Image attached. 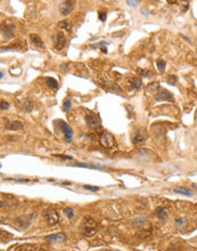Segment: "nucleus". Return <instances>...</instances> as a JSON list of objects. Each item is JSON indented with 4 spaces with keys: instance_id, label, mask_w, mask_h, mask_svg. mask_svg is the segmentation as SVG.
<instances>
[{
    "instance_id": "e433bc0d",
    "label": "nucleus",
    "mask_w": 197,
    "mask_h": 251,
    "mask_svg": "<svg viewBox=\"0 0 197 251\" xmlns=\"http://www.w3.org/2000/svg\"><path fill=\"white\" fill-rule=\"evenodd\" d=\"M106 251H117V250H106Z\"/></svg>"
},
{
    "instance_id": "f8f14e48",
    "label": "nucleus",
    "mask_w": 197,
    "mask_h": 251,
    "mask_svg": "<svg viewBox=\"0 0 197 251\" xmlns=\"http://www.w3.org/2000/svg\"><path fill=\"white\" fill-rule=\"evenodd\" d=\"M30 40H31L32 45H34L36 47H45V45H43V41L41 40V38L38 34H31L30 36Z\"/></svg>"
},
{
    "instance_id": "a211bd4d",
    "label": "nucleus",
    "mask_w": 197,
    "mask_h": 251,
    "mask_svg": "<svg viewBox=\"0 0 197 251\" xmlns=\"http://www.w3.org/2000/svg\"><path fill=\"white\" fill-rule=\"evenodd\" d=\"M141 80L139 78H132V81H131V85H130V89H137L141 86Z\"/></svg>"
},
{
    "instance_id": "7ed1b4c3",
    "label": "nucleus",
    "mask_w": 197,
    "mask_h": 251,
    "mask_svg": "<svg viewBox=\"0 0 197 251\" xmlns=\"http://www.w3.org/2000/svg\"><path fill=\"white\" fill-rule=\"evenodd\" d=\"M15 30H16V27H15L14 24H9L7 22H4L2 25H1V34L7 40L13 38L14 34H15Z\"/></svg>"
},
{
    "instance_id": "2f4dec72",
    "label": "nucleus",
    "mask_w": 197,
    "mask_h": 251,
    "mask_svg": "<svg viewBox=\"0 0 197 251\" xmlns=\"http://www.w3.org/2000/svg\"><path fill=\"white\" fill-rule=\"evenodd\" d=\"M103 45H107V42H105V41H102V42H99V44H95V45H90V48H98V47H100V46Z\"/></svg>"
},
{
    "instance_id": "dca6fc26",
    "label": "nucleus",
    "mask_w": 197,
    "mask_h": 251,
    "mask_svg": "<svg viewBox=\"0 0 197 251\" xmlns=\"http://www.w3.org/2000/svg\"><path fill=\"white\" fill-rule=\"evenodd\" d=\"M156 66H157V70H158L160 73H164V71H165V66H166V62L164 61V59H158V61L156 62Z\"/></svg>"
},
{
    "instance_id": "1a4fd4ad",
    "label": "nucleus",
    "mask_w": 197,
    "mask_h": 251,
    "mask_svg": "<svg viewBox=\"0 0 197 251\" xmlns=\"http://www.w3.org/2000/svg\"><path fill=\"white\" fill-rule=\"evenodd\" d=\"M59 125H60V128L63 130L64 136H65V140H66V142H71L72 137H73V131H72V129L68 127V125L65 123L64 121H59Z\"/></svg>"
},
{
    "instance_id": "5701e85b",
    "label": "nucleus",
    "mask_w": 197,
    "mask_h": 251,
    "mask_svg": "<svg viewBox=\"0 0 197 251\" xmlns=\"http://www.w3.org/2000/svg\"><path fill=\"white\" fill-rule=\"evenodd\" d=\"M59 27H64V29L67 30V31H71V25H70L68 22H66V21H62V22H59Z\"/></svg>"
},
{
    "instance_id": "f3484780",
    "label": "nucleus",
    "mask_w": 197,
    "mask_h": 251,
    "mask_svg": "<svg viewBox=\"0 0 197 251\" xmlns=\"http://www.w3.org/2000/svg\"><path fill=\"white\" fill-rule=\"evenodd\" d=\"M73 167H83V168H89V169H96V168H102L98 164H89V163H81V162H78L75 164H72Z\"/></svg>"
},
{
    "instance_id": "20e7f679",
    "label": "nucleus",
    "mask_w": 197,
    "mask_h": 251,
    "mask_svg": "<svg viewBox=\"0 0 197 251\" xmlns=\"http://www.w3.org/2000/svg\"><path fill=\"white\" fill-rule=\"evenodd\" d=\"M75 8V1H63L59 4V12L63 16H67Z\"/></svg>"
},
{
    "instance_id": "6ab92c4d",
    "label": "nucleus",
    "mask_w": 197,
    "mask_h": 251,
    "mask_svg": "<svg viewBox=\"0 0 197 251\" xmlns=\"http://www.w3.org/2000/svg\"><path fill=\"white\" fill-rule=\"evenodd\" d=\"M46 81H47V85L49 86V87H51V88H57V87H58V82H57V80L54 79V78H51V76L46 78Z\"/></svg>"
},
{
    "instance_id": "bb28decb",
    "label": "nucleus",
    "mask_w": 197,
    "mask_h": 251,
    "mask_svg": "<svg viewBox=\"0 0 197 251\" xmlns=\"http://www.w3.org/2000/svg\"><path fill=\"white\" fill-rule=\"evenodd\" d=\"M83 188L88 189V191H92V192H96V191H99V189H100L98 186H91V185H85Z\"/></svg>"
},
{
    "instance_id": "c85d7f7f",
    "label": "nucleus",
    "mask_w": 197,
    "mask_h": 251,
    "mask_svg": "<svg viewBox=\"0 0 197 251\" xmlns=\"http://www.w3.org/2000/svg\"><path fill=\"white\" fill-rule=\"evenodd\" d=\"M137 72L138 73H140L143 76H152V72L150 71H147V70H140V69H138L137 70Z\"/></svg>"
},
{
    "instance_id": "4be33fe9",
    "label": "nucleus",
    "mask_w": 197,
    "mask_h": 251,
    "mask_svg": "<svg viewBox=\"0 0 197 251\" xmlns=\"http://www.w3.org/2000/svg\"><path fill=\"white\" fill-rule=\"evenodd\" d=\"M177 81H178V76H169L168 79H166V82H168L169 85H172V86H175V83H177Z\"/></svg>"
},
{
    "instance_id": "b1692460",
    "label": "nucleus",
    "mask_w": 197,
    "mask_h": 251,
    "mask_svg": "<svg viewBox=\"0 0 197 251\" xmlns=\"http://www.w3.org/2000/svg\"><path fill=\"white\" fill-rule=\"evenodd\" d=\"M23 104H24V105H22V108H24V110H25L26 112H27V108H26V106H29V108H31V110L33 108V106H32V103L30 102V101H29V99H25Z\"/></svg>"
},
{
    "instance_id": "39448f33",
    "label": "nucleus",
    "mask_w": 197,
    "mask_h": 251,
    "mask_svg": "<svg viewBox=\"0 0 197 251\" xmlns=\"http://www.w3.org/2000/svg\"><path fill=\"white\" fill-rule=\"evenodd\" d=\"M155 99L157 102H163V101H170V102H173L175 101V97L172 93H170L169 90L166 89H160V91L155 95Z\"/></svg>"
},
{
    "instance_id": "c9c22d12",
    "label": "nucleus",
    "mask_w": 197,
    "mask_h": 251,
    "mask_svg": "<svg viewBox=\"0 0 197 251\" xmlns=\"http://www.w3.org/2000/svg\"><path fill=\"white\" fill-rule=\"evenodd\" d=\"M4 74H5V73H4V71H1V72H0V76H1V78L4 76Z\"/></svg>"
},
{
    "instance_id": "72a5a7b5",
    "label": "nucleus",
    "mask_w": 197,
    "mask_h": 251,
    "mask_svg": "<svg viewBox=\"0 0 197 251\" xmlns=\"http://www.w3.org/2000/svg\"><path fill=\"white\" fill-rule=\"evenodd\" d=\"M180 37H181V38H184V39H185V40H186V41H188V42H190V41H189V39H188V38H187V37H185L184 34H180Z\"/></svg>"
},
{
    "instance_id": "7c9ffc66",
    "label": "nucleus",
    "mask_w": 197,
    "mask_h": 251,
    "mask_svg": "<svg viewBox=\"0 0 197 251\" xmlns=\"http://www.w3.org/2000/svg\"><path fill=\"white\" fill-rule=\"evenodd\" d=\"M99 19L102 22H105L106 21V12H99Z\"/></svg>"
},
{
    "instance_id": "2eb2a0df",
    "label": "nucleus",
    "mask_w": 197,
    "mask_h": 251,
    "mask_svg": "<svg viewBox=\"0 0 197 251\" xmlns=\"http://www.w3.org/2000/svg\"><path fill=\"white\" fill-rule=\"evenodd\" d=\"M175 192L178 193V194H182V195H193L192 191H189L188 188H185V187H175Z\"/></svg>"
},
{
    "instance_id": "9d476101",
    "label": "nucleus",
    "mask_w": 197,
    "mask_h": 251,
    "mask_svg": "<svg viewBox=\"0 0 197 251\" xmlns=\"http://www.w3.org/2000/svg\"><path fill=\"white\" fill-rule=\"evenodd\" d=\"M85 123L89 128H97L99 125V121L91 114H88L85 115Z\"/></svg>"
},
{
    "instance_id": "aec40b11",
    "label": "nucleus",
    "mask_w": 197,
    "mask_h": 251,
    "mask_svg": "<svg viewBox=\"0 0 197 251\" xmlns=\"http://www.w3.org/2000/svg\"><path fill=\"white\" fill-rule=\"evenodd\" d=\"M71 106H72V101L70 98H67V99H65L64 101V103H63V111L64 112H68V110L71 108Z\"/></svg>"
},
{
    "instance_id": "0eeeda50",
    "label": "nucleus",
    "mask_w": 197,
    "mask_h": 251,
    "mask_svg": "<svg viewBox=\"0 0 197 251\" xmlns=\"http://www.w3.org/2000/svg\"><path fill=\"white\" fill-rule=\"evenodd\" d=\"M146 138H147V133L143 129H138L134 131L133 137H132V142H133V144H139L145 142Z\"/></svg>"
},
{
    "instance_id": "412c9836",
    "label": "nucleus",
    "mask_w": 197,
    "mask_h": 251,
    "mask_svg": "<svg viewBox=\"0 0 197 251\" xmlns=\"http://www.w3.org/2000/svg\"><path fill=\"white\" fill-rule=\"evenodd\" d=\"M63 212L67 218H73V217H74V211H73L72 208H64Z\"/></svg>"
},
{
    "instance_id": "f257e3e1",
    "label": "nucleus",
    "mask_w": 197,
    "mask_h": 251,
    "mask_svg": "<svg viewBox=\"0 0 197 251\" xmlns=\"http://www.w3.org/2000/svg\"><path fill=\"white\" fill-rule=\"evenodd\" d=\"M99 143L106 150H113L115 147V145H116L114 136L112 134L107 133V131H104V133L100 134V136H99Z\"/></svg>"
},
{
    "instance_id": "ddd939ff",
    "label": "nucleus",
    "mask_w": 197,
    "mask_h": 251,
    "mask_svg": "<svg viewBox=\"0 0 197 251\" xmlns=\"http://www.w3.org/2000/svg\"><path fill=\"white\" fill-rule=\"evenodd\" d=\"M45 239L47 240V241H64V240H65V235H64L63 233L51 234V235L46 236Z\"/></svg>"
},
{
    "instance_id": "f704fd0d",
    "label": "nucleus",
    "mask_w": 197,
    "mask_h": 251,
    "mask_svg": "<svg viewBox=\"0 0 197 251\" xmlns=\"http://www.w3.org/2000/svg\"><path fill=\"white\" fill-rule=\"evenodd\" d=\"M102 51L105 53V54H107V49H106V48H102Z\"/></svg>"
},
{
    "instance_id": "4468645a",
    "label": "nucleus",
    "mask_w": 197,
    "mask_h": 251,
    "mask_svg": "<svg viewBox=\"0 0 197 251\" xmlns=\"http://www.w3.org/2000/svg\"><path fill=\"white\" fill-rule=\"evenodd\" d=\"M7 129L9 130H21L23 129V123L19 121H13L7 123Z\"/></svg>"
},
{
    "instance_id": "9b49d317",
    "label": "nucleus",
    "mask_w": 197,
    "mask_h": 251,
    "mask_svg": "<svg viewBox=\"0 0 197 251\" xmlns=\"http://www.w3.org/2000/svg\"><path fill=\"white\" fill-rule=\"evenodd\" d=\"M156 216L157 218H160V220H162V221H164V220H166V218H168V215H169V212H168V209L166 208H164V207H158L156 209Z\"/></svg>"
},
{
    "instance_id": "cd10ccee",
    "label": "nucleus",
    "mask_w": 197,
    "mask_h": 251,
    "mask_svg": "<svg viewBox=\"0 0 197 251\" xmlns=\"http://www.w3.org/2000/svg\"><path fill=\"white\" fill-rule=\"evenodd\" d=\"M185 224H186V219H185V218H177V219H175V225H177V226L181 227V226H184Z\"/></svg>"
},
{
    "instance_id": "f03ea898",
    "label": "nucleus",
    "mask_w": 197,
    "mask_h": 251,
    "mask_svg": "<svg viewBox=\"0 0 197 251\" xmlns=\"http://www.w3.org/2000/svg\"><path fill=\"white\" fill-rule=\"evenodd\" d=\"M96 226H97V223L92 218L85 217V219L82 220V223H81V231H82V233L85 235L91 236L95 233V231H96Z\"/></svg>"
},
{
    "instance_id": "423d86ee",
    "label": "nucleus",
    "mask_w": 197,
    "mask_h": 251,
    "mask_svg": "<svg viewBox=\"0 0 197 251\" xmlns=\"http://www.w3.org/2000/svg\"><path fill=\"white\" fill-rule=\"evenodd\" d=\"M46 219L49 225H56L59 220V216L55 209H49L46 212Z\"/></svg>"
},
{
    "instance_id": "c756f323",
    "label": "nucleus",
    "mask_w": 197,
    "mask_h": 251,
    "mask_svg": "<svg viewBox=\"0 0 197 251\" xmlns=\"http://www.w3.org/2000/svg\"><path fill=\"white\" fill-rule=\"evenodd\" d=\"M56 157H59V159H64V160H73L72 157H68V155H63V154H55Z\"/></svg>"
},
{
    "instance_id": "a878e982",
    "label": "nucleus",
    "mask_w": 197,
    "mask_h": 251,
    "mask_svg": "<svg viewBox=\"0 0 197 251\" xmlns=\"http://www.w3.org/2000/svg\"><path fill=\"white\" fill-rule=\"evenodd\" d=\"M1 105H0V108H1V111H5V110H8L9 108V103L8 102H6V101H1Z\"/></svg>"
},
{
    "instance_id": "393cba45",
    "label": "nucleus",
    "mask_w": 197,
    "mask_h": 251,
    "mask_svg": "<svg viewBox=\"0 0 197 251\" xmlns=\"http://www.w3.org/2000/svg\"><path fill=\"white\" fill-rule=\"evenodd\" d=\"M157 87H160V83H158V82H153V83H149V85L147 86V90L153 91L154 89H156Z\"/></svg>"
},
{
    "instance_id": "6e6552de",
    "label": "nucleus",
    "mask_w": 197,
    "mask_h": 251,
    "mask_svg": "<svg viewBox=\"0 0 197 251\" xmlns=\"http://www.w3.org/2000/svg\"><path fill=\"white\" fill-rule=\"evenodd\" d=\"M66 44V38L63 32H58L56 34V40H55V48L56 50H60L64 48V46Z\"/></svg>"
},
{
    "instance_id": "473e14b6",
    "label": "nucleus",
    "mask_w": 197,
    "mask_h": 251,
    "mask_svg": "<svg viewBox=\"0 0 197 251\" xmlns=\"http://www.w3.org/2000/svg\"><path fill=\"white\" fill-rule=\"evenodd\" d=\"M126 4L129 5V6H137V5L139 4V1H130V0H128V1H126Z\"/></svg>"
}]
</instances>
